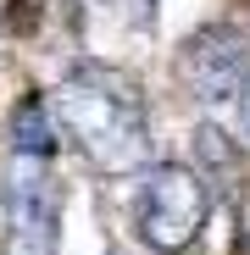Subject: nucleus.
I'll list each match as a JSON object with an SVG mask.
<instances>
[{"label":"nucleus","mask_w":250,"mask_h":255,"mask_svg":"<svg viewBox=\"0 0 250 255\" xmlns=\"http://www.w3.org/2000/svg\"><path fill=\"white\" fill-rule=\"evenodd\" d=\"M6 133H11V155H28V161H50L56 155V133H61V122H56V106L45 95H22L6 117Z\"/></svg>","instance_id":"39448f33"},{"label":"nucleus","mask_w":250,"mask_h":255,"mask_svg":"<svg viewBox=\"0 0 250 255\" xmlns=\"http://www.w3.org/2000/svg\"><path fill=\"white\" fill-rule=\"evenodd\" d=\"M234 106H239V144L250 150V78L239 83V95H234Z\"/></svg>","instance_id":"0eeeda50"},{"label":"nucleus","mask_w":250,"mask_h":255,"mask_svg":"<svg viewBox=\"0 0 250 255\" xmlns=\"http://www.w3.org/2000/svg\"><path fill=\"white\" fill-rule=\"evenodd\" d=\"M128 222L139 233L145 250L156 255H184L195 250V239L212 222V189L195 166L178 161H156L134 178V205H128Z\"/></svg>","instance_id":"f03ea898"},{"label":"nucleus","mask_w":250,"mask_h":255,"mask_svg":"<svg viewBox=\"0 0 250 255\" xmlns=\"http://www.w3.org/2000/svg\"><path fill=\"white\" fill-rule=\"evenodd\" d=\"M239 150H245V144H239L234 133H223L217 122H200V128H195V155L206 161V172L234 178V172H239Z\"/></svg>","instance_id":"423d86ee"},{"label":"nucleus","mask_w":250,"mask_h":255,"mask_svg":"<svg viewBox=\"0 0 250 255\" xmlns=\"http://www.w3.org/2000/svg\"><path fill=\"white\" fill-rule=\"evenodd\" d=\"M0 255H61V183L50 161H6V183H0Z\"/></svg>","instance_id":"7ed1b4c3"},{"label":"nucleus","mask_w":250,"mask_h":255,"mask_svg":"<svg viewBox=\"0 0 250 255\" xmlns=\"http://www.w3.org/2000/svg\"><path fill=\"white\" fill-rule=\"evenodd\" d=\"M56 122L100 172H134L150 155V111L134 72L111 61H83L56 83Z\"/></svg>","instance_id":"f257e3e1"},{"label":"nucleus","mask_w":250,"mask_h":255,"mask_svg":"<svg viewBox=\"0 0 250 255\" xmlns=\"http://www.w3.org/2000/svg\"><path fill=\"white\" fill-rule=\"evenodd\" d=\"M178 78L189 83V95L200 106H223L239 95V83L250 78V50H245V33L228 22H212L184 39L178 50Z\"/></svg>","instance_id":"20e7f679"}]
</instances>
